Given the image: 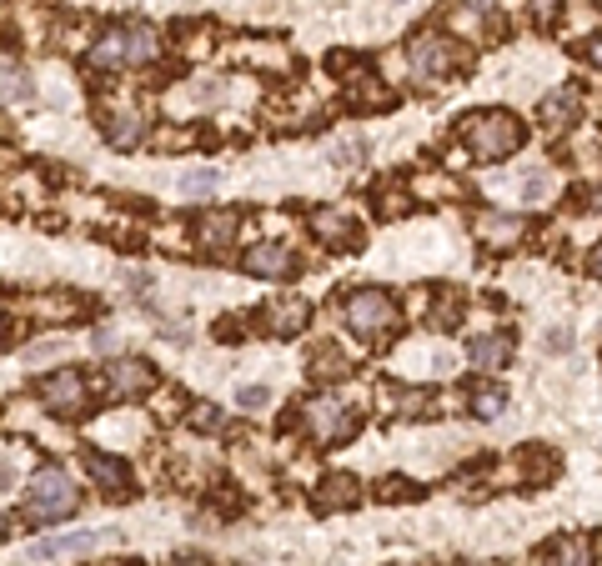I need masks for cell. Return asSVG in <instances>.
Here are the masks:
<instances>
[{"mask_svg":"<svg viewBox=\"0 0 602 566\" xmlns=\"http://www.w3.org/2000/svg\"><path fill=\"white\" fill-rule=\"evenodd\" d=\"M412 496H417V486H407V476H387L382 501H412Z\"/></svg>","mask_w":602,"mask_h":566,"instance_id":"27","label":"cell"},{"mask_svg":"<svg viewBox=\"0 0 602 566\" xmlns=\"http://www.w3.org/2000/svg\"><path fill=\"white\" fill-rule=\"evenodd\" d=\"M577 56H582V61H592V66H602V36H587V41L577 46Z\"/></svg>","mask_w":602,"mask_h":566,"instance_id":"31","label":"cell"},{"mask_svg":"<svg viewBox=\"0 0 602 566\" xmlns=\"http://www.w3.org/2000/svg\"><path fill=\"white\" fill-rule=\"evenodd\" d=\"M141 136H146V121H141L136 111H111V116H106V141H111V146L126 151V146H136Z\"/></svg>","mask_w":602,"mask_h":566,"instance_id":"18","label":"cell"},{"mask_svg":"<svg viewBox=\"0 0 602 566\" xmlns=\"http://www.w3.org/2000/svg\"><path fill=\"white\" fill-rule=\"evenodd\" d=\"M307 431L317 441H342V436L357 431V411L347 401H337V396H322V401L307 406Z\"/></svg>","mask_w":602,"mask_h":566,"instance_id":"7","label":"cell"},{"mask_svg":"<svg viewBox=\"0 0 602 566\" xmlns=\"http://www.w3.org/2000/svg\"><path fill=\"white\" fill-rule=\"evenodd\" d=\"M502 406H507V396H502L497 386H477V391H472V411H477L482 421H492V416H502Z\"/></svg>","mask_w":602,"mask_h":566,"instance_id":"22","label":"cell"},{"mask_svg":"<svg viewBox=\"0 0 602 566\" xmlns=\"http://www.w3.org/2000/svg\"><path fill=\"white\" fill-rule=\"evenodd\" d=\"M587 271H592V276H602V241L592 246V256H587Z\"/></svg>","mask_w":602,"mask_h":566,"instance_id":"35","label":"cell"},{"mask_svg":"<svg viewBox=\"0 0 602 566\" xmlns=\"http://www.w3.org/2000/svg\"><path fill=\"white\" fill-rule=\"evenodd\" d=\"M357 156H362V146H357V141H342V146H332V161H337V166H357Z\"/></svg>","mask_w":602,"mask_h":566,"instance_id":"30","label":"cell"},{"mask_svg":"<svg viewBox=\"0 0 602 566\" xmlns=\"http://www.w3.org/2000/svg\"><path fill=\"white\" fill-rule=\"evenodd\" d=\"M186 426H196V431H216V426H221V411H216V406H191V411H186Z\"/></svg>","mask_w":602,"mask_h":566,"instance_id":"24","label":"cell"},{"mask_svg":"<svg viewBox=\"0 0 602 566\" xmlns=\"http://www.w3.org/2000/svg\"><path fill=\"white\" fill-rule=\"evenodd\" d=\"M0 96H21V101H31V96H36V86H31V76H6Z\"/></svg>","mask_w":602,"mask_h":566,"instance_id":"29","label":"cell"},{"mask_svg":"<svg viewBox=\"0 0 602 566\" xmlns=\"http://www.w3.org/2000/svg\"><path fill=\"white\" fill-rule=\"evenodd\" d=\"M156 51H161V41H156L151 26H116V31H106V36L96 41L91 66H101V71H116V66H151Z\"/></svg>","mask_w":602,"mask_h":566,"instance_id":"2","label":"cell"},{"mask_svg":"<svg viewBox=\"0 0 602 566\" xmlns=\"http://www.w3.org/2000/svg\"><path fill=\"white\" fill-rule=\"evenodd\" d=\"M467 356H472L482 371H497V366H507V356H512V341H507V336H477V341L467 346Z\"/></svg>","mask_w":602,"mask_h":566,"instance_id":"19","label":"cell"},{"mask_svg":"<svg viewBox=\"0 0 602 566\" xmlns=\"http://www.w3.org/2000/svg\"><path fill=\"white\" fill-rule=\"evenodd\" d=\"M96 531H61V536H46V541H36L26 556L31 561H61V556H86V551H96Z\"/></svg>","mask_w":602,"mask_h":566,"instance_id":"9","label":"cell"},{"mask_svg":"<svg viewBox=\"0 0 602 566\" xmlns=\"http://www.w3.org/2000/svg\"><path fill=\"white\" fill-rule=\"evenodd\" d=\"M312 376H317V381L347 376V351H337V346H322V351H317V366H312Z\"/></svg>","mask_w":602,"mask_h":566,"instance_id":"21","label":"cell"},{"mask_svg":"<svg viewBox=\"0 0 602 566\" xmlns=\"http://www.w3.org/2000/svg\"><path fill=\"white\" fill-rule=\"evenodd\" d=\"M577 106H582V91H577V86H562V91H552V96L537 101V116H542L547 131H567V126L577 121Z\"/></svg>","mask_w":602,"mask_h":566,"instance_id":"12","label":"cell"},{"mask_svg":"<svg viewBox=\"0 0 602 566\" xmlns=\"http://www.w3.org/2000/svg\"><path fill=\"white\" fill-rule=\"evenodd\" d=\"M236 321H241V316H226V321H216V336H221V341H241L246 331H241Z\"/></svg>","mask_w":602,"mask_h":566,"instance_id":"33","label":"cell"},{"mask_svg":"<svg viewBox=\"0 0 602 566\" xmlns=\"http://www.w3.org/2000/svg\"><path fill=\"white\" fill-rule=\"evenodd\" d=\"M0 486H11V466L6 461H0Z\"/></svg>","mask_w":602,"mask_h":566,"instance_id":"37","label":"cell"},{"mask_svg":"<svg viewBox=\"0 0 602 566\" xmlns=\"http://www.w3.org/2000/svg\"><path fill=\"white\" fill-rule=\"evenodd\" d=\"M36 396H41V406H46L51 416H61V421L81 416L86 401H91L81 371H51V376H41V381H36Z\"/></svg>","mask_w":602,"mask_h":566,"instance_id":"6","label":"cell"},{"mask_svg":"<svg viewBox=\"0 0 602 566\" xmlns=\"http://www.w3.org/2000/svg\"><path fill=\"white\" fill-rule=\"evenodd\" d=\"M236 401H241V411H261L271 396H266V386H241V391H236Z\"/></svg>","mask_w":602,"mask_h":566,"instance_id":"28","label":"cell"},{"mask_svg":"<svg viewBox=\"0 0 602 566\" xmlns=\"http://www.w3.org/2000/svg\"><path fill=\"white\" fill-rule=\"evenodd\" d=\"M181 561H186V566H206V556H181Z\"/></svg>","mask_w":602,"mask_h":566,"instance_id":"38","label":"cell"},{"mask_svg":"<svg viewBox=\"0 0 602 566\" xmlns=\"http://www.w3.org/2000/svg\"><path fill=\"white\" fill-rule=\"evenodd\" d=\"M557 6H562V0H532V11H537V21H542V26H552V21H557Z\"/></svg>","mask_w":602,"mask_h":566,"instance_id":"32","label":"cell"},{"mask_svg":"<svg viewBox=\"0 0 602 566\" xmlns=\"http://www.w3.org/2000/svg\"><path fill=\"white\" fill-rule=\"evenodd\" d=\"M467 11H492V0H467Z\"/></svg>","mask_w":602,"mask_h":566,"instance_id":"36","label":"cell"},{"mask_svg":"<svg viewBox=\"0 0 602 566\" xmlns=\"http://www.w3.org/2000/svg\"><path fill=\"white\" fill-rule=\"evenodd\" d=\"M357 501H362L357 476H327L317 491V511H337V506H357Z\"/></svg>","mask_w":602,"mask_h":566,"instance_id":"17","label":"cell"},{"mask_svg":"<svg viewBox=\"0 0 602 566\" xmlns=\"http://www.w3.org/2000/svg\"><path fill=\"white\" fill-rule=\"evenodd\" d=\"M307 316H312V306L301 301V296H281V301L266 306V326H271L276 336H296L301 326H307Z\"/></svg>","mask_w":602,"mask_h":566,"instance_id":"14","label":"cell"},{"mask_svg":"<svg viewBox=\"0 0 602 566\" xmlns=\"http://www.w3.org/2000/svg\"><path fill=\"white\" fill-rule=\"evenodd\" d=\"M342 311H347V326H352L362 341H392V336H397V326H402L397 301H392V296H382V291H372V286L352 291Z\"/></svg>","mask_w":602,"mask_h":566,"instance_id":"3","label":"cell"},{"mask_svg":"<svg viewBox=\"0 0 602 566\" xmlns=\"http://www.w3.org/2000/svg\"><path fill=\"white\" fill-rule=\"evenodd\" d=\"M307 226H312V236L317 241H327V246H357L362 236H357V226H352V216H342V211H332V206H322V211H312L307 216Z\"/></svg>","mask_w":602,"mask_h":566,"instance_id":"10","label":"cell"},{"mask_svg":"<svg viewBox=\"0 0 602 566\" xmlns=\"http://www.w3.org/2000/svg\"><path fill=\"white\" fill-rule=\"evenodd\" d=\"M216 186V171H186L181 176V191H191V196H201V191H211Z\"/></svg>","mask_w":602,"mask_h":566,"instance_id":"26","label":"cell"},{"mask_svg":"<svg viewBox=\"0 0 602 566\" xmlns=\"http://www.w3.org/2000/svg\"><path fill=\"white\" fill-rule=\"evenodd\" d=\"M407 61H412V71H417L422 81H442V76H452V71L467 66V51H462L457 41L437 36V31H417L412 46H407Z\"/></svg>","mask_w":602,"mask_h":566,"instance_id":"5","label":"cell"},{"mask_svg":"<svg viewBox=\"0 0 602 566\" xmlns=\"http://www.w3.org/2000/svg\"><path fill=\"white\" fill-rule=\"evenodd\" d=\"M246 271L251 276H291L296 271V251H286L281 241H261L246 251Z\"/></svg>","mask_w":602,"mask_h":566,"instance_id":"13","label":"cell"},{"mask_svg":"<svg viewBox=\"0 0 602 566\" xmlns=\"http://www.w3.org/2000/svg\"><path fill=\"white\" fill-rule=\"evenodd\" d=\"M347 106H352V111L392 106V91H387L382 81H372V76H357V81H352V91H347Z\"/></svg>","mask_w":602,"mask_h":566,"instance_id":"20","label":"cell"},{"mask_svg":"<svg viewBox=\"0 0 602 566\" xmlns=\"http://www.w3.org/2000/svg\"><path fill=\"white\" fill-rule=\"evenodd\" d=\"M432 326H437V331H452V326H457V296H452V291H447V296H437Z\"/></svg>","mask_w":602,"mask_h":566,"instance_id":"23","label":"cell"},{"mask_svg":"<svg viewBox=\"0 0 602 566\" xmlns=\"http://www.w3.org/2000/svg\"><path fill=\"white\" fill-rule=\"evenodd\" d=\"M231 231H236V216H231V211H206V216L196 221V241H201L206 251H226Z\"/></svg>","mask_w":602,"mask_h":566,"instance_id":"16","label":"cell"},{"mask_svg":"<svg viewBox=\"0 0 602 566\" xmlns=\"http://www.w3.org/2000/svg\"><path fill=\"white\" fill-rule=\"evenodd\" d=\"M472 231H477L487 246H517L522 231H527V221H517V216H492V211H487V216L472 221Z\"/></svg>","mask_w":602,"mask_h":566,"instance_id":"15","label":"cell"},{"mask_svg":"<svg viewBox=\"0 0 602 566\" xmlns=\"http://www.w3.org/2000/svg\"><path fill=\"white\" fill-rule=\"evenodd\" d=\"M76 501H81L76 481H71L66 471H56V466H41L36 481H31V491H26V516H36V521H61V516L76 511Z\"/></svg>","mask_w":602,"mask_h":566,"instance_id":"4","label":"cell"},{"mask_svg":"<svg viewBox=\"0 0 602 566\" xmlns=\"http://www.w3.org/2000/svg\"><path fill=\"white\" fill-rule=\"evenodd\" d=\"M557 566H592L587 561V541H562L557 546Z\"/></svg>","mask_w":602,"mask_h":566,"instance_id":"25","label":"cell"},{"mask_svg":"<svg viewBox=\"0 0 602 566\" xmlns=\"http://www.w3.org/2000/svg\"><path fill=\"white\" fill-rule=\"evenodd\" d=\"M522 191H527V201H542V196H547V176H527Z\"/></svg>","mask_w":602,"mask_h":566,"instance_id":"34","label":"cell"},{"mask_svg":"<svg viewBox=\"0 0 602 566\" xmlns=\"http://www.w3.org/2000/svg\"><path fill=\"white\" fill-rule=\"evenodd\" d=\"M156 386V366L151 361H111L106 366V391L111 396H146Z\"/></svg>","mask_w":602,"mask_h":566,"instance_id":"8","label":"cell"},{"mask_svg":"<svg viewBox=\"0 0 602 566\" xmlns=\"http://www.w3.org/2000/svg\"><path fill=\"white\" fill-rule=\"evenodd\" d=\"M0 536H6V511H0Z\"/></svg>","mask_w":602,"mask_h":566,"instance_id":"39","label":"cell"},{"mask_svg":"<svg viewBox=\"0 0 602 566\" xmlns=\"http://www.w3.org/2000/svg\"><path fill=\"white\" fill-rule=\"evenodd\" d=\"M522 121L512 116V111H477V116H467V126H462V141H467V151L477 156V161H502V156H512L517 146H522Z\"/></svg>","mask_w":602,"mask_h":566,"instance_id":"1","label":"cell"},{"mask_svg":"<svg viewBox=\"0 0 602 566\" xmlns=\"http://www.w3.org/2000/svg\"><path fill=\"white\" fill-rule=\"evenodd\" d=\"M86 466H91V476H96V486L111 496V501H126L131 496V466L126 461H116V456H101V451H91L86 456Z\"/></svg>","mask_w":602,"mask_h":566,"instance_id":"11","label":"cell"}]
</instances>
